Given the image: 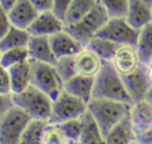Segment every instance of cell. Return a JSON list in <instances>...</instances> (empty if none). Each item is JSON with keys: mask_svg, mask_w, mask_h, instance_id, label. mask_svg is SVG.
Returning <instances> with one entry per match:
<instances>
[{"mask_svg": "<svg viewBox=\"0 0 152 144\" xmlns=\"http://www.w3.org/2000/svg\"><path fill=\"white\" fill-rule=\"evenodd\" d=\"M30 1L39 13L46 12V11H52L53 0H30Z\"/></svg>", "mask_w": 152, "mask_h": 144, "instance_id": "cell-35", "label": "cell"}, {"mask_svg": "<svg viewBox=\"0 0 152 144\" xmlns=\"http://www.w3.org/2000/svg\"><path fill=\"white\" fill-rule=\"evenodd\" d=\"M31 84L44 92L53 101L64 90V82L56 70L55 64L31 60Z\"/></svg>", "mask_w": 152, "mask_h": 144, "instance_id": "cell-5", "label": "cell"}, {"mask_svg": "<svg viewBox=\"0 0 152 144\" xmlns=\"http://www.w3.org/2000/svg\"><path fill=\"white\" fill-rule=\"evenodd\" d=\"M94 81V77H87L77 74L64 83V90L88 104L93 99Z\"/></svg>", "mask_w": 152, "mask_h": 144, "instance_id": "cell-19", "label": "cell"}, {"mask_svg": "<svg viewBox=\"0 0 152 144\" xmlns=\"http://www.w3.org/2000/svg\"><path fill=\"white\" fill-rule=\"evenodd\" d=\"M129 119L135 131V136L152 127V104L146 99L133 102L129 109Z\"/></svg>", "mask_w": 152, "mask_h": 144, "instance_id": "cell-15", "label": "cell"}, {"mask_svg": "<svg viewBox=\"0 0 152 144\" xmlns=\"http://www.w3.org/2000/svg\"><path fill=\"white\" fill-rule=\"evenodd\" d=\"M96 36L108 39L118 45L137 46L139 30L134 29L127 21L126 17H110Z\"/></svg>", "mask_w": 152, "mask_h": 144, "instance_id": "cell-8", "label": "cell"}, {"mask_svg": "<svg viewBox=\"0 0 152 144\" xmlns=\"http://www.w3.org/2000/svg\"><path fill=\"white\" fill-rule=\"evenodd\" d=\"M7 70L10 73L13 93H20L31 84V74H32L31 60L15 64L8 68Z\"/></svg>", "mask_w": 152, "mask_h": 144, "instance_id": "cell-20", "label": "cell"}, {"mask_svg": "<svg viewBox=\"0 0 152 144\" xmlns=\"http://www.w3.org/2000/svg\"><path fill=\"white\" fill-rule=\"evenodd\" d=\"M30 60L56 64L57 58L52 51L50 39L45 36H31L27 45Z\"/></svg>", "mask_w": 152, "mask_h": 144, "instance_id": "cell-16", "label": "cell"}, {"mask_svg": "<svg viewBox=\"0 0 152 144\" xmlns=\"http://www.w3.org/2000/svg\"><path fill=\"white\" fill-rule=\"evenodd\" d=\"M141 1L145 2V4H147V5H150L152 7V0H141Z\"/></svg>", "mask_w": 152, "mask_h": 144, "instance_id": "cell-41", "label": "cell"}, {"mask_svg": "<svg viewBox=\"0 0 152 144\" xmlns=\"http://www.w3.org/2000/svg\"><path fill=\"white\" fill-rule=\"evenodd\" d=\"M13 101V93L11 94H0V115L10 111L12 107H14Z\"/></svg>", "mask_w": 152, "mask_h": 144, "instance_id": "cell-34", "label": "cell"}, {"mask_svg": "<svg viewBox=\"0 0 152 144\" xmlns=\"http://www.w3.org/2000/svg\"><path fill=\"white\" fill-rule=\"evenodd\" d=\"M0 94H11L12 92V82L10 77V73L5 68H0Z\"/></svg>", "mask_w": 152, "mask_h": 144, "instance_id": "cell-33", "label": "cell"}, {"mask_svg": "<svg viewBox=\"0 0 152 144\" xmlns=\"http://www.w3.org/2000/svg\"><path fill=\"white\" fill-rule=\"evenodd\" d=\"M137 49L140 55L141 62L145 65L152 61V23L144 26L139 31Z\"/></svg>", "mask_w": 152, "mask_h": 144, "instance_id": "cell-26", "label": "cell"}, {"mask_svg": "<svg viewBox=\"0 0 152 144\" xmlns=\"http://www.w3.org/2000/svg\"><path fill=\"white\" fill-rule=\"evenodd\" d=\"M0 17H1L0 37H2V36H5V35L8 32V30H10V29H11V26H12V24H11V21H10V18H8V14H7V12L2 11L1 8H0Z\"/></svg>", "mask_w": 152, "mask_h": 144, "instance_id": "cell-36", "label": "cell"}, {"mask_svg": "<svg viewBox=\"0 0 152 144\" xmlns=\"http://www.w3.org/2000/svg\"><path fill=\"white\" fill-rule=\"evenodd\" d=\"M88 111V104L74 96L72 94L63 90L57 99L52 101L51 115L49 123L62 124L64 121L83 117Z\"/></svg>", "mask_w": 152, "mask_h": 144, "instance_id": "cell-7", "label": "cell"}, {"mask_svg": "<svg viewBox=\"0 0 152 144\" xmlns=\"http://www.w3.org/2000/svg\"><path fill=\"white\" fill-rule=\"evenodd\" d=\"M30 60L27 46L24 48H14L6 51L0 52V68L8 69L15 64H19L21 62H25Z\"/></svg>", "mask_w": 152, "mask_h": 144, "instance_id": "cell-27", "label": "cell"}, {"mask_svg": "<svg viewBox=\"0 0 152 144\" xmlns=\"http://www.w3.org/2000/svg\"><path fill=\"white\" fill-rule=\"evenodd\" d=\"M122 80L132 99V102H138L146 99V95L151 88V84L146 76L145 64L140 69H138L135 73L127 76H122Z\"/></svg>", "mask_w": 152, "mask_h": 144, "instance_id": "cell-12", "label": "cell"}, {"mask_svg": "<svg viewBox=\"0 0 152 144\" xmlns=\"http://www.w3.org/2000/svg\"><path fill=\"white\" fill-rule=\"evenodd\" d=\"M31 38V33L26 29H19L17 26H11L8 32L0 37V52L14 49V48H24L28 45Z\"/></svg>", "mask_w": 152, "mask_h": 144, "instance_id": "cell-22", "label": "cell"}, {"mask_svg": "<svg viewBox=\"0 0 152 144\" xmlns=\"http://www.w3.org/2000/svg\"><path fill=\"white\" fill-rule=\"evenodd\" d=\"M86 46L88 49H90L91 51H94L103 61L112 62V60H113V57H114V55H115V52L120 45H118V44H115L108 39L95 36L86 44Z\"/></svg>", "mask_w": 152, "mask_h": 144, "instance_id": "cell-25", "label": "cell"}, {"mask_svg": "<svg viewBox=\"0 0 152 144\" xmlns=\"http://www.w3.org/2000/svg\"><path fill=\"white\" fill-rule=\"evenodd\" d=\"M125 17L134 29L140 31L144 26L152 23V7L141 0H128Z\"/></svg>", "mask_w": 152, "mask_h": 144, "instance_id": "cell-17", "label": "cell"}, {"mask_svg": "<svg viewBox=\"0 0 152 144\" xmlns=\"http://www.w3.org/2000/svg\"><path fill=\"white\" fill-rule=\"evenodd\" d=\"M65 144H72V143H69V142H68V143H65Z\"/></svg>", "mask_w": 152, "mask_h": 144, "instance_id": "cell-43", "label": "cell"}, {"mask_svg": "<svg viewBox=\"0 0 152 144\" xmlns=\"http://www.w3.org/2000/svg\"><path fill=\"white\" fill-rule=\"evenodd\" d=\"M83 129L78 140V144H106L104 134L102 133L100 126L93 118V115L87 111L83 117Z\"/></svg>", "mask_w": 152, "mask_h": 144, "instance_id": "cell-21", "label": "cell"}, {"mask_svg": "<svg viewBox=\"0 0 152 144\" xmlns=\"http://www.w3.org/2000/svg\"><path fill=\"white\" fill-rule=\"evenodd\" d=\"M109 18L110 17L107 10L100 2H97V5L81 20H78L72 25L65 26L64 30L68 31L72 37H75L86 46V44L93 37H95L97 32L104 26V24L108 21Z\"/></svg>", "mask_w": 152, "mask_h": 144, "instance_id": "cell-4", "label": "cell"}, {"mask_svg": "<svg viewBox=\"0 0 152 144\" xmlns=\"http://www.w3.org/2000/svg\"><path fill=\"white\" fill-rule=\"evenodd\" d=\"M112 64L121 76L131 75L144 65L134 45H120L112 60Z\"/></svg>", "mask_w": 152, "mask_h": 144, "instance_id": "cell-9", "label": "cell"}, {"mask_svg": "<svg viewBox=\"0 0 152 144\" xmlns=\"http://www.w3.org/2000/svg\"><path fill=\"white\" fill-rule=\"evenodd\" d=\"M135 140V131L129 119V113L120 120L104 136L106 144H132Z\"/></svg>", "mask_w": 152, "mask_h": 144, "instance_id": "cell-18", "label": "cell"}, {"mask_svg": "<svg viewBox=\"0 0 152 144\" xmlns=\"http://www.w3.org/2000/svg\"><path fill=\"white\" fill-rule=\"evenodd\" d=\"M68 139L58 124L48 123L44 131V144H65Z\"/></svg>", "mask_w": 152, "mask_h": 144, "instance_id": "cell-30", "label": "cell"}, {"mask_svg": "<svg viewBox=\"0 0 152 144\" xmlns=\"http://www.w3.org/2000/svg\"><path fill=\"white\" fill-rule=\"evenodd\" d=\"M31 117L18 106L0 115V144H19Z\"/></svg>", "mask_w": 152, "mask_h": 144, "instance_id": "cell-6", "label": "cell"}, {"mask_svg": "<svg viewBox=\"0 0 152 144\" xmlns=\"http://www.w3.org/2000/svg\"><path fill=\"white\" fill-rule=\"evenodd\" d=\"M145 69H146V76H147V80L152 87V61L150 63H147L145 65Z\"/></svg>", "mask_w": 152, "mask_h": 144, "instance_id": "cell-39", "label": "cell"}, {"mask_svg": "<svg viewBox=\"0 0 152 144\" xmlns=\"http://www.w3.org/2000/svg\"><path fill=\"white\" fill-rule=\"evenodd\" d=\"M58 125L62 129V131L64 132L69 143L78 144V140H80V137L82 133V129H83L82 117L77 118V119H71V120L64 121V123L58 124Z\"/></svg>", "mask_w": 152, "mask_h": 144, "instance_id": "cell-28", "label": "cell"}, {"mask_svg": "<svg viewBox=\"0 0 152 144\" xmlns=\"http://www.w3.org/2000/svg\"><path fill=\"white\" fill-rule=\"evenodd\" d=\"M132 144H142V143H140V142H138V140H137V139H135V140H134V142H133V143H132Z\"/></svg>", "mask_w": 152, "mask_h": 144, "instance_id": "cell-42", "label": "cell"}, {"mask_svg": "<svg viewBox=\"0 0 152 144\" xmlns=\"http://www.w3.org/2000/svg\"><path fill=\"white\" fill-rule=\"evenodd\" d=\"M48 123V120L31 119L21 134L19 144H44V131Z\"/></svg>", "mask_w": 152, "mask_h": 144, "instance_id": "cell-23", "label": "cell"}, {"mask_svg": "<svg viewBox=\"0 0 152 144\" xmlns=\"http://www.w3.org/2000/svg\"><path fill=\"white\" fill-rule=\"evenodd\" d=\"M71 1L72 0H53V7H52V12L58 17L61 18L62 20H64L66 13H68V10L71 5Z\"/></svg>", "mask_w": 152, "mask_h": 144, "instance_id": "cell-32", "label": "cell"}, {"mask_svg": "<svg viewBox=\"0 0 152 144\" xmlns=\"http://www.w3.org/2000/svg\"><path fill=\"white\" fill-rule=\"evenodd\" d=\"M14 105L26 112L32 119L48 120L51 115L52 100L44 92L30 84L20 93H13Z\"/></svg>", "mask_w": 152, "mask_h": 144, "instance_id": "cell-3", "label": "cell"}, {"mask_svg": "<svg viewBox=\"0 0 152 144\" xmlns=\"http://www.w3.org/2000/svg\"><path fill=\"white\" fill-rule=\"evenodd\" d=\"M49 39L52 51L57 60L68 56H76L84 48V45L80 40H77L65 30L53 36H50Z\"/></svg>", "mask_w": 152, "mask_h": 144, "instance_id": "cell-11", "label": "cell"}, {"mask_svg": "<svg viewBox=\"0 0 152 144\" xmlns=\"http://www.w3.org/2000/svg\"><path fill=\"white\" fill-rule=\"evenodd\" d=\"M135 139L142 144H152V127L138 133L135 136Z\"/></svg>", "mask_w": 152, "mask_h": 144, "instance_id": "cell-37", "label": "cell"}, {"mask_svg": "<svg viewBox=\"0 0 152 144\" xmlns=\"http://www.w3.org/2000/svg\"><path fill=\"white\" fill-rule=\"evenodd\" d=\"M10 21L13 26L19 29H28L39 12L31 4L30 0H18L15 5L7 12Z\"/></svg>", "mask_w": 152, "mask_h": 144, "instance_id": "cell-14", "label": "cell"}, {"mask_svg": "<svg viewBox=\"0 0 152 144\" xmlns=\"http://www.w3.org/2000/svg\"><path fill=\"white\" fill-rule=\"evenodd\" d=\"M65 29V23L52 11L40 12L27 29L31 36H53Z\"/></svg>", "mask_w": 152, "mask_h": 144, "instance_id": "cell-10", "label": "cell"}, {"mask_svg": "<svg viewBox=\"0 0 152 144\" xmlns=\"http://www.w3.org/2000/svg\"><path fill=\"white\" fill-rule=\"evenodd\" d=\"M107 10L109 17H125L127 13L128 0H99Z\"/></svg>", "mask_w": 152, "mask_h": 144, "instance_id": "cell-31", "label": "cell"}, {"mask_svg": "<svg viewBox=\"0 0 152 144\" xmlns=\"http://www.w3.org/2000/svg\"><path fill=\"white\" fill-rule=\"evenodd\" d=\"M132 104L108 100V99H91L88 102V111L100 126L102 133L106 136L112 127L122 120L131 109Z\"/></svg>", "mask_w": 152, "mask_h": 144, "instance_id": "cell-2", "label": "cell"}, {"mask_svg": "<svg viewBox=\"0 0 152 144\" xmlns=\"http://www.w3.org/2000/svg\"><path fill=\"white\" fill-rule=\"evenodd\" d=\"M18 0H0V8L5 12H8Z\"/></svg>", "mask_w": 152, "mask_h": 144, "instance_id": "cell-38", "label": "cell"}, {"mask_svg": "<svg viewBox=\"0 0 152 144\" xmlns=\"http://www.w3.org/2000/svg\"><path fill=\"white\" fill-rule=\"evenodd\" d=\"M146 100L152 104V87L150 88V90H148V93H147V95H146Z\"/></svg>", "mask_w": 152, "mask_h": 144, "instance_id": "cell-40", "label": "cell"}, {"mask_svg": "<svg viewBox=\"0 0 152 144\" xmlns=\"http://www.w3.org/2000/svg\"><path fill=\"white\" fill-rule=\"evenodd\" d=\"M55 67H56V70L59 74L61 79L63 80L64 83L68 80H70L71 77H74L75 75H77L76 65H75V56H68V57L58 58Z\"/></svg>", "mask_w": 152, "mask_h": 144, "instance_id": "cell-29", "label": "cell"}, {"mask_svg": "<svg viewBox=\"0 0 152 144\" xmlns=\"http://www.w3.org/2000/svg\"><path fill=\"white\" fill-rule=\"evenodd\" d=\"M93 99H108L133 104L122 76L115 70L112 62L104 61L101 71L95 77Z\"/></svg>", "mask_w": 152, "mask_h": 144, "instance_id": "cell-1", "label": "cell"}, {"mask_svg": "<svg viewBox=\"0 0 152 144\" xmlns=\"http://www.w3.org/2000/svg\"><path fill=\"white\" fill-rule=\"evenodd\" d=\"M99 0H72L64 18L65 26L72 25L81 20L86 14H88L96 5Z\"/></svg>", "mask_w": 152, "mask_h": 144, "instance_id": "cell-24", "label": "cell"}, {"mask_svg": "<svg viewBox=\"0 0 152 144\" xmlns=\"http://www.w3.org/2000/svg\"><path fill=\"white\" fill-rule=\"evenodd\" d=\"M104 61L100 58L94 51L84 46L76 56H75V65L78 75H83L87 77H96L101 71Z\"/></svg>", "mask_w": 152, "mask_h": 144, "instance_id": "cell-13", "label": "cell"}]
</instances>
